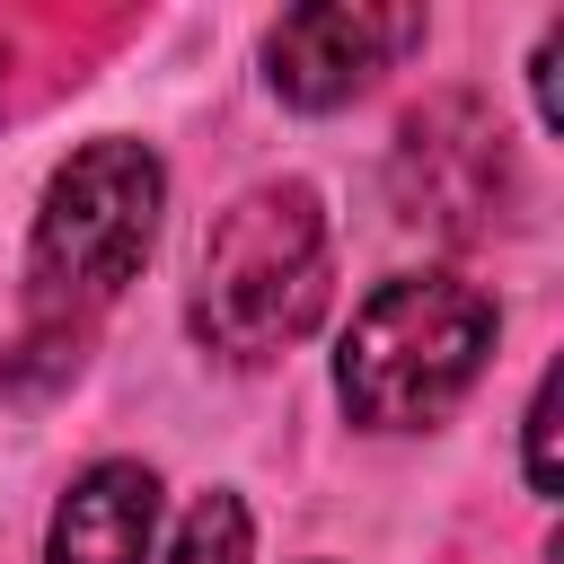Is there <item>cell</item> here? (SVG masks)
I'll return each mask as SVG.
<instances>
[{
  "label": "cell",
  "mask_w": 564,
  "mask_h": 564,
  "mask_svg": "<svg viewBox=\"0 0 564 564\" xmlns=\"http://www.w3.org/2000/svg\"><path fill=\"white\" fill-rule=\"evenodd\" d=\"M159 159L141 141H88L53 185H44V212H35V247H26V282H35V326L44 344L26 352H70L79 344V317L106 308L150 238H159Z\"/></svg>",
  "instance_id": "cell-1"
},
{
  "label": "cell",
  "mask_w": 564,
  "mask_h": 564,
  "mask_svg": "<svg viewBox=\"0 0 564 564\" xmlns=\"http://www.w3.org/2000/svg\"><path fill=\"white\" fill-rule=\"evenodd\" d=\"M326 212L308 185L238 194L194 264V335L229 361H273L326 308Z\"/></svg>",
  "instance_id": "cell-2"
},
{
  "label": "cell",
  "mask_w": 564,
  "mask_h": 564,
  "mask_svg": "<svg viewBox=\"0 0 564 564\" xmlns=\"http://www.w3.org/2000/svg\"><path fill=\"white\" fill-rule=\"evenodd\" d=\"M485 352H494V300L449 273H405L361 300V317L335 352V388H344L352 423L414 432V423H441L476 388Z\"/></svg>",
  "instance_id": "cell-3"
},
{
  "label": "cell",
  "mask_w": 564,
  "mask_h": 564,
  "mask_svg": "<svg viewBox=\"0 0 564 564\" xmlns=\"http://www.w3.org/2000/svg\"><path fill=\"white\" fill-rule=\"evenodd\" d=\"M511 194V159H502V123L476 97H432L405 115L397 132V212L441 229V238H485L502 220Z\"/></svg>",
  "instance_id": "cell-4"
},
{
  "label": "cell",
  "mask_w": 564,
  "mask_h": 564,
  "mask_svg": "<svg viewBox=\"0 0 564 564\" xmlns=\"http://www.w3.org/2000/svg\"><path fill=\"white\" fill-rule=\"evenodd\" d=\"M423 44V9H352V0H317V9H291L273 35H264V70L291 106L326 115L344 97H361L397 53Z\"/></svg>",
  "instance_id": "cell-5"
},
{
  "label": "cell",
  "mask_w": 564,
  "mask_h": 564,
  "mask_svg": "<svg viewBox=\"0 0 564 564\" xmlns=\"http://www.w3.org/2000/svg\"><path fill=\"white\" fill-rule=\"evenodd\" d=\"M150 529H159V476L141 458H106L62 494L44 564H141Z\"/></svg>",
  "instance_id": "cell-6"
},
{
  "label": "cell",
  "mask_w": 564,
  "mask_h": 564,
  "mask_svg": "<svg viewBox=\"0 0 564 564\" xmlns=\"http://www.w3.org/2000/svg\"><path fill=\"white\" fill-rule=\"evenodd\" d=\"M167 564H247V511L229 494H203L176 529V555Z\"/></svg>",
  "instance_id": "cell-7"
},
{
  "label": "cell",
  "mask_w": 564,
  "mask_h": 564,
  "mask_svg": "<svg viewBox=\"0 0 564 564\" xmlns=\"http://www.w3.org/2000/svg\"><path fill=\"white\" fill-rule=\"evenodd\" d=\"M529 485L555 494V370H546L538 397H529Z\"/></svg>",
  "instance_id": "cell-8"
}]
</instances>
